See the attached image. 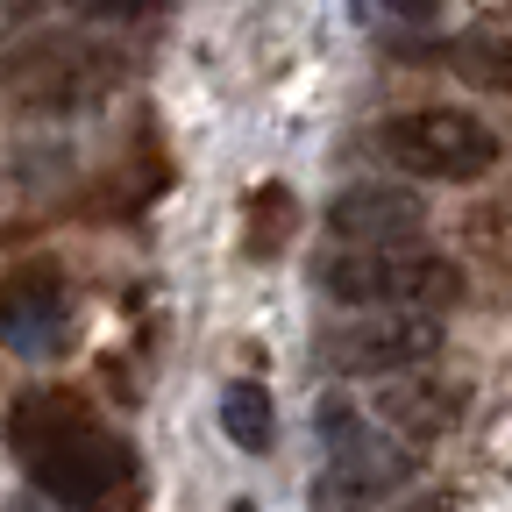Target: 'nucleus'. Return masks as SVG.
<instances>
[{
  "label": "nucleus",
  "instance_id": "1",
  "mask_svg": "<svg viewBox=\"0 0 512 512\" xmlns=\"http://www.w3.org/2000/svg\"><path fill=\"white\" fill-rule=\"evenodd\" d=\"M8 441L22 470L64 505H107L128 484V448L64 392H29L8 413Z\"/></svg>",
  "mask_w": 512,
  "mask_h": 512
},
{
  "label": "nucleus",
  "instance_id": "2",
  "mask_svg": "<svg viewBox=\"0 0 512 512\" xmlns=\"http://www.w3.org/2000/svg\"><path fill=\"white\" fill-rule=\"evenodd\" d=\"M320 285H328L342 306H363V313H441L463 299V278L448 256L420 249V242H399V249H335L320 264Z\"/></svg>",
  "mask_w": 512,
  "mask_h": 512
},
{
  "label": "nucleus",
  "instance_id": "3",
  "mask_svg": "<svg viewBox=\"0 0 512 512\" xmlns=\"http://www.w3.org/2000/svg\"><path fill=\"white\" fill-rule=\"evenodd\" d=\"M114 86H121V57L93 36H36L0 64V93L29 114H86Z\"/></svg>",
  "mask_w": 512,
  "mask_h": 512
},
{
  "label": "nucleus",
  "instance_id": "4",
  "mask_svg": "<svg viewBox=\"0 0 512 512\" xmlns=\"http://www.w3.org/2000/svg\"><path fill=\"white\" fill-rule=\"evenodd\" d=\"M377 143L392 164L420 171V178H484L498 164V136L463 114V107H420V114H399L377 128Z\"/></svg>",
  "mask_w": 512,
  "mask_h": 512
},
{
  "label": "nucleus",
  "instance_id": "5",
  "mask_svg": "<svg viewBox=\"0 0 512 512\" xmlns=\"http://www.w3.org/2000/svg\"><path fill=\"white\" fill-rule=\"evenodd\" d=\"M406 477H413V456L399 448V434H349V427H342L328 470L313 477V512H363V505H384Z\"/></svg>",
  "mask_w": 512,
  "mask_h": 512
},
{
  "label": "nucleus",
  "instance_id": "6",
  "mask_svg": "<svg viewBox=\"0 0 512 512\" xmlns=\"http://www.w3.org/2000/svg\"><path fill=\"white\" fill-rule=\"evenodd\" d=\"M328 228H335L342 249H399V242H420L427 200H420L413 185L370 178V185H349V192L328 200Z\"/></svg>",
  "mask_w": 512,
  "mask_h": 512
},
{
  "label": "nucleus",
  "instance_id": "7",
  "mask_svg": "<svg viewBox=\"0 0 512 512\" xmlns=\"http://www.w3.org/2000/svg\"><path fill=\"white\" fill-rule=\"evenodd\" d=\"M434 349H441V328L427 313H370L328 342V363L356 377H399V370H420Z\"/></svg>",
  "mask_w": 512,
  "mask_h": 512
},
{
  "label": "nucleus",
  "instance_id": "8",
  "mask_svg": "<svg viewBox=\"0 0 512 512\" xmlns=\"http://www.w3.org/2000/svg\"><path fill=\"white\" fill-rule=\"evenodd\" d=\"M0 342L29 363L64 349V271L22 264V271L0 278Z\"/></svg>",
  "mask_w": 512,
  "mask_h": 512
},
{
  "label": "nucleus",
  "instance_id": "9",
  "mask_svg": "<svg viewBox=\"0 0 512 512\" xmlns=\"http://www.w3.org/2000/svg\"><path fill=\"white\" fill-rule=\"evenodd\" d=\"M377 420L392 427L399 441H441L448 427L463 420V384H441V377L399 370V377L377 392Z\"/></svg>",
  "mask_w": 512,
  "mask_h": 512
},
{
  "label": "nucleus",
  "instance_id": "10",
  "mask_svg": "<svg viewBox=\"0 0 512 512\" xmlns=\"http://www.w3.org/2000/svg\"><path fill=\"white\" fill-rule=\"evenodd\" d=\"M448 64H456V79L477 86V93H512V36L505 29H470L448 43Z\"/></svg>",
  "mask_w": 512,
  "mask_h": 512
},
{
  "label": "nucleus",
  "instance_id": "11",
  "mask_svg": "<svg viewBox=\"0 0 512 512\" xmlns=\"http://www.w3.org/2000/svg\"><path fill=\"white\" fill-rule=\"evenodd\" d=\"M221 427H228V441H235V448L264 456L271 434H278V406H271V392H264L256 377H235L228 392H221Z\"/></svg>",
  "mask_w": 512,
  "mask_h": 512
},
{
  "label": "nucleus",
  "instance_id": "12",
  "mask_svg": "<svg viewBox=\"0 0 512 512\" xmlns=\"http://www.w3.org/2000/svg\"><path fill=\"white\" fill-rule=\"evenodd\" d=\"M72 8H79V15H93V22H136L150 0H72Z\"/></svg>",
  "mask_w": 512,
  "mask_h": 512
},
{
  "label": "nucleus",
  "instance_id": "13",
  "mask_svg": "<svg viewBox=\"0 0 512 512\" xmlns=\"http://www.w3.org/2000/svg\"><path fill=\"white\" fill-rule=\"evenodd\" d=\"M22 22H29V0H0V36L22 29Z\"/></svg>",
  "mask_w": 512,
  "mask_h": 512
},
{
  "label": "nucleus",
  "instance_id": "14",
  "mask_svg": "<svg viewBox=\"0 0 512 512\" xmlns=\"http://www.w3.org/2000/svg\"><path fill=\"white\" fill-rule=\"evenodd\" d=\"M392 8H399L406 22H427V15H434V0H392Z\"/></svg>",
  "mask_w": 512,
  "mask_h": 512
}]
</instances>
